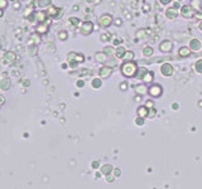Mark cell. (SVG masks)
I'll return each instance as SVG.
<instances>
[{"label":"cell","instance_id":"1","mask_svg":"<svg viewBox=\"0 0 202 189\" xmlns=\"http://www.w3.org/2000/svg\"><path fill=\"white\" fill-rule=\"evenodd\" d=\"M138 64L134 61H124L120 66V72L126 78H134L138 71Z\"/></svg>","mask_w":202,"mask_h":189},{"label":"cell","instance_id":"2","mask_svg":"<svg viewBox=\"0 0 202 189\" xmlns=\"http://www.w3.org/2000/svg\"><path fill=\"white\" fill-rule=\"evenodd\" d=\"M99 25L101 28H104V29H106V28L111 27V24H114V17L111 14H109V13H105V14H101L99 17Z\"/></svg>","mask_w":202,"mask_h":189},{"label":"cell","instance_id":"3","mask_svg":"<svg viewBox=\"0 0 202 189\" xmlns=\"http://www.w3.org/2000/svg\"><path fill=\"white\" fill-rule=\"evenodd\" d=\"M63 8H59V6H55V5H50L49 8H47V13H48L49 18L50 19H55V20H58V19L62 18L63 15Z\"/></svg>","mask_w":202,"mask_h":189},{"label":"cell","instance_id":"4","mask_svg":"<svg viewBox=\"0 0 202 189\" xmlns=\"http://www.w3.org/2000/svg\"><path fill=\"white\" fill-rule=\"evenodd\" d=\"M94 29H95V25H94L92 21H90V20L82 21L81 25H80V33L83 37H87V36H90V34H92Z\"/></svg>","mask_w":202,"mask_h":189},{"label":"cell","instance_id":"5","mask_svg":"<svg viewBox=\"0 0 202 189\" xmlns=\"http://www.w3.org/2000/svg\"><path fill=\"white\" fill-rule=\"evenodd\" d=\"M148 94H149L150 97H153V99H159L163 94V87L158 83L152 84L149 87V90H148Z\"/></svg>","mask_w":202,"mask_h":189},{"label":"cell","instance_id":"6","mask_svg":"<svg viewBox=\"0 0 202 189\" xmlns=\"http://www.w3.org/2000/svg\"><path fill=\"white\" fill-rule=\"evenodd\" d=\"M158 49H159L162 53H170L173 50V42L169 40V39H164L159 43Z\"/></svg>","mask_w":202,"mask_h":189},{"label":"cell","instance_id":"7","mask_svg":"<svg viewBox=\"0 0 202 189\" xmlns=\"http://www.w3.org/2000/svg\"><path fill=\"white\" fill-rule=\"evenodd\" d=\"M15 61H17V54H15V52H13V50L5 52L4 56H3V59H1V62L4 63V64H13Z\"/></svg>","mask_w":202,"mask_h":189},{"label":"cell","instance_id":"8","mask_svg":"<svg viewBox=\"0 0 202 189\" xmlns=\"http://www.w3.org/2000/svg\"><path fill=\"white\" fill-rule=\"evenodd\" d=\"M112 73H114V68L110 67V66H101L99 69V76L102 80H106V78L111 77Z\"/></svg>","mask_w":202,"mask_h":189},{"label":"cell","instance_id":"9","mask_svg":"<svg viewBox=\"0 0 202 189\" xmlns=\"http://www.w3.org/2000/svg\"><path fill=\"white\" fill-rule=\"evenodd\" d=\"M195 10H193V8H192V5L191 4H186V5H182V8H181V15L183 18H186V19H189V18H192L195 15Z\"/></svg>","mask_w":202,"mask_h":189},{"label":"cell","instance_id":"10","mask_svg":"<svg viewBox=\"0 0 202 189\" xmlns=\"http://www.w3.org/2000/svg\"><path fill=\"white\" fill-rule=\"evenodd\" d=\"M160 73H162L164 77H170L173 73H174V67H173L170 63H163L160 66Z\"/></svg>","mask_w":202,"mask_h":189},{"label":"cell","instance_id":"11","mask_svg":"<svg viewBox=\"0 0 202 189\" xmlns=\"http://www.w3.org/2000/svg\"><path fill=\"white\" fill-rule=\"evenodd\" d=\"M107 58H109V57L105 54V52H104V50H97V52H95V54H94L95 62L100 63V64H105L106 61H107Z\"/></svg>","mask_w":202,"mask_h":189},{"label":"cell","instance_id":"12","mask_svg":"<svg viewBox=\"0 0 202 189\" xmlns=\"http://www.w3.org/2000/svg\"><path fill=\"white\" fill-rule=\"evenodd\" d=\"M37 14V20L38 23H47V21H49V15L47 10H43V9H40L39 11H36Z\"/></svg>","mask_w":202,"mask_h":189},{"label":"cell","instance_id":"13","mask_svg":"<svg viewBox=\"0 0 202 189\" xmlns=\"http://www.w3.org/2000/svg\"><path fill=\"white\" fill-rule=\"evenodd\" d=\"M48 32H49V25L47 23H37L36 33H38L39 36H46Z\"/></svg>","mask_w":202,"mask_h":189},{"label":"cell","instance_id":"14","mask_svg":"<svg viewBox=\"0 0 202 189\" xmlns=\"http://www.w3.org/2000/svg\"><path fill=\"white\" fill-rule=\"evenodd\" d=\"M192 52H193V50L189 48V46H182L181 48L178 49V56L181 57V58H188V57L192 54Z\"/></svg>","mask_w":202,"mask_h":189},{"label":"cell","instance_id":"15","mask_svg":"<svg viewBox=\"0 0 202 189\" xmlns=\"http://www.w3.org/2000/svg\"><path fill=\"white\" fill-rule=\"evenodd\" d=\"M189 48H191L193 52H198V50L202 49V43L200 39H197V38H193V39L189 40Z\"/></svg>","mask_w":202,"mask_h":189},{"label":"cell","instance_id":"16","mask_svg":"<svg viewBox=\"0 0 202 189\" xmlns=\"http://www.w3.org/2000/svg\"><path fill=\"white\" fill-rule=\"evenodd\" d=\"M134 90H135V92H137L138 96H144V94L148 93L149 87H147V84H145V83H141V84H137V86H134Z\"/></svg>","mask_w":202,"mask_h":189},{"label":"cell","instance_id":"17","mask_svg":"<svg viewBox=\"0 0 202 189\" xmlns=\"http://www.w3.org/2000/svg\"><path fill=\"white\" fill-rule=\"evenodd\" d=\"M166 17L167 19H169V20H174V19H177V17H178V9L176 8H168L166 10Z\"/></svg>","mask_w":202,"mask_h":189},{"label":"cell","instance_id":"18","mask_svg":"<svg viewBox=\"0 0 202 189\" xmlns=\"http://www.w3.org/2000/svg\"><path fill=\"white\" fill-rule=\"evenodd\" d=\"M10 87H11L10 78L9 77H1V80H0V88H1L3 91H8Z\"/></svg>","mask_w":202,"mask_h":189},{"label":"cell","instance_id":"19","mask_svg":"<svg viewBox=\"0 0 202 189\" xmlns=\"http://www.w3.org/2000/svg\"><path fill=\"white\" fill-rule=\"evenodd\" d=\"M100 172L102 175H109V174H112L114 172V166L111 165V164H104V165H101L100 168Z\"/></svg>","mask_w":202,"mask_h":189},{"label":"cell","instance_id":"20","mask_svg":"<svg viewBox=\"0 0 202 189\" xmlns=\"http://www.w3.org/2000/svg\"><path fill=\"white\" fill-rule=\"evenodd\" d=\"M34 5H37V1H30V4L24 9V11H23V17L24 18H28L32 13H34V8H36Z\"/></svg>","mask_w":202,"mask_h":189},{"label":"cell","instance_id":"21","mask_svg":"<svg viewBox=\"0 0 202 189\" xmlns=\"http://www.w3.org/2000/svg\"><path fill=\"white\" fill-rule=\"evenodd\" d=\"M148 113H149V109H148V107L145 106V105L138 107V110H137V115H138V116L147 119V117H148Z\"/></svg>","mask_w":202,"mask_h":189},{"label":"cell","instance_id":"22","mask_svg":"<svg viewBox=\"0 0 202 189\" xmlns=\"http://www.w3.org/2000/svg\"><path fill=\"white\" fill-rule=\"evenodd\" d=\"M125 53H126V48L124 46H119V47H116V50H115V58H118V59H123L124 58V56H125Z\"/></svg>","mask_w":202,"mask_h":189},{"label":"cell","instance_id":"23","mask_svg":"<svg viewBox=\"0 0 202 189\" xmlns=\"http://www.w3.org/2000/svg\"><path fill=\"white\" fill-rule=\"evenodd\" d=\"M40 42V36L38 33H34L32 34V36L29 37V39H28V46H33V44H39Z\"/></svg>","mask_w":202,"mask_h":189},{"label":"cell","instance_id":"24","mask_svg":"<svg viewBox=\"0 0 202 189\" xmlns=\"http://www.w3.org/2000/svg\"><path fill=\"white\" fill-rule=\"evenodd\" d=\"M147 73H148V68L147 67H139L138 71H137V74H135L134 78H137V80H140L141 81Z\"/></svg>","mask_w":202,"mask_h":189},{"label":"cell","instance_id":"25","mask_svg":"<svg viewBox=\"0 0 202 189\" xmlns=\"http://www.w3.org/2000/svg\"><path fill=\"white\" fill-rule=\"evenodd\" d=\"M91 87L94 90H99V88L102 87V78L101 77H95L92 81H91Z\"/></svg>","mask_w":202,"mask_h":189},{"label":"cell","instance_id":"26","mask_svg":"<svg viewBox=\"0 0 202 189\" xmlns=\"http://www.w3.org/2000/svg\"><path fill=\"white\" fill-rule=\"evenodd\" d=\"M37 6L39 9H47L52 5V0H36Z\"/></svg>","mask_w":202,"mask_h":189},{"label":"cell","instance_id":"27","mask_svg":"<svg viewBox=\"0 0 202 189\" xmlns=\"http://www.w3.org/2000/svg\"><path fill=\"white\" fill-rule=\"evenodd\" d=\"M191 5L196 13L202 11V0H191Z\"/></svg>","mask_w":202,"mask_h":189},{"label":"cell","instance_id":"28","mask_svg":"<svg viewBox=\"0 0 202 189\" xmlns=\"http://www.w3.org/2000/svg\"><path fill=\"white\" fill-rule=\"evenodd\" d=\"M153 80H154V72L153 71H148V73L144 76V78L141 80V82L145 83V84H149V83L153 82Z\"/></svg>","mask_w":202,"mask_h":189},{"label":"cell","instance_id":"29","mask_svg":"<svg viewBox=\"0 0 202 189\" xmlns=\"http://www.w3.org/2000/svg\"><path fill=\"white\" fill-rule=\"evenodd\" d=\"M135 37L139 38V39H145L148 37V30L145 28H140V29L135 32Z\"/></svg>","mask_w":202,"mask_h":189},{"label":"cell","instance_id":"30","mask_svg":"<svg viewBox=\"0 0 202 189\" xmlns=\"http://www.w3.org/2000/svg\"><path fill=\"white\" fill-rule=\"evenodd\" d=\"M68 23L71 24V27L77 28V27H80V25H81V19L78 17H69L68 18Z\"/></svg>","mask_w":202,"mask_h":189},{"label":"cell","instance_id":"31","mask_svg":"<svg viewBox=\"0 0 202 189\" xmlns=\"http://www.w3.org/2000/svg\"><path fill=\"white\" fill-rule=\"evenodd\" d=\"M141 53H143L144 57H152L154 53V49H153V47H150V46H145L144 48L141 49Z\"/></svg>","mask_w":202,"mask_h":189},{"label":"cell","instance_id":"32","mask_svg":"<svg viewBox=\"0 0 202 189\" xmlns=\"http://www.w3.org/2000/svg\"><path fill=\"white\" fill-rule=\"evenodd\" d=\"M57 37H58V39L61 40V42H66V40L68 39L69 34L67 30H59L58 33H57Z\"/></svg>","mask_w":202,"mask_h":189},{"label":"cell","instance_id":"33","mask_svg":"<svg viewBox=\"0 0 202 189\" xmlns=\"http://www.w3.org/2000/svg\"><path fill=\"white\" fill-rule=\"evenodd\" d=\"M111 40V34L110 33H101L100 34V42H102V43H107V42H110Z\"/></svg>","mask_w":202,"mask_h":189},{"label":"cell","instance_id":"34","mask_svg":"<svg viewBox=\"0 0 202 189\" xmlns=\"http://www.w3.org/2000/svg\"><path fill=\"white\" fill-rule=\"evenodd\" d=\"M38 52V46L37 44H33V46H28V53H29L30 57H36Z\"/></svg>","mask_w":202,"mask_h":189},{"label":"cell","instance_id":"35","mask_svg":"<svg viewBox=\"0 0 202 189\" xmlns=\"http://www.w3.org/2000/svg\"><path fill=\"white\" fill-rule=\"evenodd\" d=\"M77 52H69L67 54V63L68 62H77Z\"/></svg>","mask_w":202,"mask_h":189},{"label":"cell","instance_id":"36","mask_svg":"<svg viewBox=\"0 0 202 189\" xmlns=\"http://www.w3.org/2000/svg\"><path fill=\"white\" fill-rule=\"evenodd\" d=\"M104 52H105V54L107 56V57H111L112 54L115 56V50L116 49H114V47H104Z\"/></svg>","mask_w":202,"mask_h":189},{"label":"cell","instance_id":"37","mask_svg":"<svg viewBox=\"0 0 202 189\" xmlns=\"http://www.w3.org/2000/svg\"><path fill=\"white\" fill-rule=\"evenodd\" d=\"M121 13H123V15L125 17L126 20H131V18H133V15H131V13L128 10V9L125 8V6H121Z\"/></svg>","mask_w":202,"mask_h":189},{"label":"cell","instance_id":"38","mask_svg":"<svg viewBox=\"0 0 202 189\" xmlns=\"http://www.w3.org/2000/svg\"><path fill=\"white\" fill-rule=\"evenodd\" d=\"M195 69H196V72H197V73L202 74V58L198 59V61L195 63Z\"/></svg>","mask_w":202,"mask_h":189},{"label":"cell","instance_id":"39","mask_svg":"<svg viewBox=\"0 0 202 189\" xmlns=\"http://www.w3.org/2000/svg\"><path fill=\"white\" fill-rule=\"evenodd\" d=\"M134 52H131V50H126L125 56H124V61H133V58H134Z\"/></svg>","mask_w":202,"mask_h":189},{"label":"cell","instance_id":"40","mask_svg":"<svg viewBox=\"0 0 202 189\" xmlns=\"http://www.w3.org/2000/svg\"><path fill=\"white\" fill-rule=\"evenodd\" d=\"M27 19H28V21H29V23H38L36 11H34V13H32V14H30V15H29V17H28Z\"/></svg>","mask_w":202,"mask_h":189},{"label":"cell","instance_id":"41","mask_svg":"<svg viewBox=\"0 0 202 189\" xmlns=\"http://www.w3.org/2000/svg\"><path fill=\"white\" fill-rule=\"evenodd\" d=\"M128 87H129V84H128V82H120V84H119V90L120 91H123V92H125V91H128Z\"/></svg>","mask_w":202,"mask_h":189},{"label":"cell","instance_id":"42","mask_svg":"<svg viewBox=\"0 0 202 189\" xmlns=\"http://www.w3.org/2000/svg\"><path fill=\"white\" fill-rule=\"evenodd\" d=\"M157 115V110L156 107H152V109H149V113H148V117L149 119H154Z\"/></svg>","mask_w":202,"mask_h":189},{"label":"cell","instance_id":"43","mask_svg":"<svg viewBox=\"0 0 202 189\" xmlns=\"http://www.w3.org/2000/svg\"><path fill=\"white\" fill-rule=\"evenodd\" d=\"M144 121H145V119H144V117H140V116H138V117L135 119V125H138V126H143V125H144Z\"/></svg>","mask_w":202,"mask_h":189},{"label":"cell","instance_id":"44","mask_svg":"<svg viewBox=\"0 0 202 189\" xmlns=\"http://www.w3.org/2000/svg\"><path fill=\"white\" fill-rule=\"evenodd\" d=\"M114 24H115V27H121V25H123V19L121 18H115V19H114Z\"/></svg>","mask_w":202,"mask_h":189},{"label":"cell","instance_id":"45","mask_svg":"<svg viewBox=\"0 0 202 189\" xmlns=\"http://www.w3.org/2000/svg\"><path fill=\"white\" fill-rule=\"evenodd\" d=\"M105 180H106V183H114L115 182V176H114L112 174H109V175H106Z\"/></svg>","mask_w":202,"mask_h":189},{"label":"cell","instance_id":"46","mask_svg":"<svg viewBox=\"0 0 202 189\" xmlns=\"http://www.w3.org/2000/svg\"><path fill=\"white\" fill-rule=\"evenodd\" d=\"M112 175L115 176V178H119L120 175H121V170L119 168H114V172H112Z\"/></svg>","mask_w":202,"mask_h":189},{"label":"cell","instance_id":"47","mask_svg":"<svg viewBox=\"0 0 202 189\" xmlns=\"http://www.w3.org/2000/svg\"><path fill=\"white\" fill-rule=\"evenodd\" d=\"M145 106H147L148 109H152V107H154V101L152 100V99L147 100V101H145Z\"/></svg>","mask_w":202,"mask_h":189},{"label":"cell","instance_id":"48","mask_svg":"<svg viewBox=\"0 0 202 189\" xmlns=\"http://www.w3.org/2000/svg\"><path fill=\"white\" fill-rule=\"evenodd\" d=\"M8 0H0V9H6V6H8Z\"/></svg>","mask_w":202,"mask_h":189},{"label":"cell","instance_id":"49","mask_svg":"<svg viewBox=\"0 0 202 189\" xmlns=\"http://www.w3.org/2000/svg\"><path fill=\"white\" fill-rule=\"evenodd\" d=\"M91 168H92V169H100L101 165H100V163L97 162V160H95V162L91 163Z\"/></svg>","mask_w":202,"mask_h":189},{"label":"cell","instance_id":"50","mask_svg":"<svg viewBox=\"0 0 202 189\" xmlns=\"http://www.w3.org/2000/svg\"><path fill=\"white\" fill-rule=\"evenodd\" d=\"M77 62L78 63H83L85 62V56L82 54V53H78V54H77Z\"/></svg>","mask_w":202,"mask_h":189},{"label":"cell","instance_id":"51","mask_svg":"<svg viewBox=\"0 0 202 189\" xmlns=\"http://www.w3.org/2000/svg\"><path fill=\"white\" fill-rule=\"evenodd\" d=\"M20 1H19V0H17V1L14 3V4H13V9H14V10H19V9H20Z\"/></svg>","mask_w":202,"mask_h":189},{"label":"cell","instance_id":"52","mask_svg":"<svg viewBox=\"0 0 202 189\" xmlns=\"http://www.w3.org/2000/svg\"><path fill=\"white\" fill-rule=\"evenodd\" d=\"M141 10H143V13H149L150 11V6L148 4H144L143 6H141Z\"/></svg>","mask_w":202,"mask_h":189},{"label":"cell","instance_id":"53","mask_svg":"<svg viewBox=\"0 0 202 189\" xmlns=\"http://www.w3.org/2000/svg\"><path fill=\"white\" fill-rule=\"evenodd\" d=\"M76 86L80 87V88H82V87L85 86V81H83V80H78L77 82H76Z\"/></svg>","mask_w":202,"mask_h":189},{"label":"cell","instance_id":"54","mask_svg":"<svg viewBox=\"0 0 202 189\" xmlns=\"http://www.w3.org/2000/svg\"><path fill=\"white\" fill-rule=\"evenodd\" d=\"M172 1H173V0H159V3H160L162 5H164V6H166V5H169Z\"/></svg>","mask_w":202,"mask_h":189},{"label":"cell","instance_id":"55","mask_svg":"<svg viewBox=\"0 0 202 189\" xmlns=\"http://www.w3.org/2000/svg\"><path fill=\"white\" fill-rule=\"evenodd\" d=\"M4 103H5V96H3V94H1V96H0V106H4Z\"/></svg>","mask_w":202,"mask_h":189},{"label":"cell","instance_id":"56","mask_svg":"<svg viewBox=\"0 0 202 189\" xmlns=\"http://www.w3.org/2000/svg\"><path fill=\"white\" fill-rule=\"evenodd\" d=\"M173 8H176V9H181L182 6H181V3L179 1H176L174 4H173Z\"/></svg>","mask_w":202,"mask_h":189},{"label":"cell","instance_id":"57","mask_svg":"<svg viewBox=\"0 0 202 189\" xmlns=\"http://www.w3.org/2000/svg\"><path fill=\"white\" fill-rule=\"evenodd\" d=\"M72 10H73V11H78V10H80V5H77V4L73 5V8H72Z\"/></svg>","mask_w":202,"mask_h":189},{"label":"cell","instance_id":"58","mask_svg":"<svg viewBox=\"0 0 202 189\" xmlns=\"http://www.w3.org/2000/svg\"><path fill=\"white\" fill-rule=\"evenodd\" d=\"M172 107H173V110H178V103H173Z\"/></svg>","mask_w":202,"mask_h":189},{"label":"cell","instance_id":"59","mask_svg":"<svg viewBox=\"0 0 202 189\" xmlns=\"http://www.w3.org/2000/svg\"><path fill=\"white\" fill-rule=\"evenodd\" d=\"M4 17V9H0V18Z\"/></svg>","mask_w":202,"mask_h":189},{"label":"cell","instance_id":"60","mask_svg":"<svg viewBox=\"0 0 202 189\" xmlns=\"http://www.w3.org/2000/svg\"><path fill=\"white\" fill-rule=\"evenodd\" d=\"M198 29H200V30L202 32V20L200 21V23H198Z\"/></svg>","mask_w":202,"mask_h":189},{"label":"cell","instance_id":"61","mask_svg":"<svg viewBox=\"0 0 202 189\" xmlns=\"http://www.w3.org/2000/svg\"><path fill=\"white\" fill-rule=\"evenodd\" d=\"M67 64H68V63H63V64H62V68L66 69V68H67Z\"/></svg>","mask_w":202,"mask_h":189},{"label":"cell","instance_id":"62","mask_svg":"<svg viewBox=\"0 0 202 189\" xmlns=\"http://www.w3.org/2000/svg\"><path fill=\"white\" fill-rule=\"evenodd\" d=\"M198 106L202 107V101H200V102H198Z\"/></svg>","mask_w":202,"mask_h":189},{"label":"cell","instance_id":"63","mask_svg":"<svg viewBox=\"0 0 202 189\" xmlns=\"http://www.w3.org/2000/svg\"><path fill=\"white\" fill-rule=\"evenodd\" d=\"M189 1H191V0H189Z\"/></svg>","mask_w":202,"mask_h":189},{"label":"cell","instance_id":"64","mask_svg":"<svg viewBox=\"0 0 202 189\" xmlns=\"http://www.w3.org/2000/svg\"><path fill=\"white\" fill-rule=\"evenodd\" d=\"M178 1H179V0H178Z\"/></svg>","mask_w":202,"mask_h":189}]
</instances>
